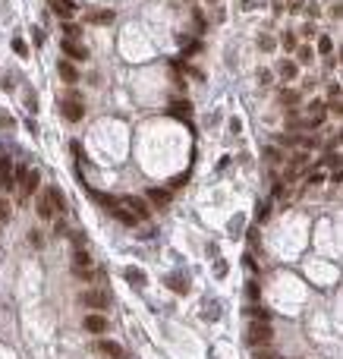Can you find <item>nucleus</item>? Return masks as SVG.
<instances>
[{"mask_svg":"<svg viewBox=\"0 0 343 359\" xmlns=\"http://www.w3.org/2000/svg\"><path fill=\"white\" fill-rule=\"evenodd\" d=\"M16 183H19V202H29L32 199V193L38 189V180H41V173L38 170H26V167H19L16 170Z\"/></svg>","mask_w":343,"mask_h":359,"instance_id":"nucleus-1","label":"nucleus"},{"mask_svg":"<svg viewBox=\"0 0 343 359\" xmlns=\"http://www.w3.org/2000/svg\"><path fill=\"white\" fill-rule=\"evenodd\" d=\"M271 337H274V331H271L268 321H252L249 331H246V343L252 346H262V343H271Z\"/></svg>","mask_w":343,"mask_h":359,"instance_id":"nucleus-2","label":"nucleus"},{"mask_svg":"<svg viewBox=\"0 0 343 359\" xmlns=\"http://www.w3.org/2000/svg\"><path fill=\"white\" fill-rule=\"evenodd\" d=\"M82 303L91 306V309H107L110 306V296L104 293V290H85V293H82Z\"/></svg>","mask_w":343,"mask_h":359,"instance_id":"nucleus-3","label":"nucleus"},{"mask_svg":"<svg viewBox=\"0 0 343 359\" xmlns=\"http://www.w3.org/2000/svg\"><path fill=\"white\" fill-rule=\"evenodd\" d=\"M120 205H123L126 211H133L136 218H148V205H145V199H139V196H126Z\"/></svg>","mask_w":343,"mask_h":359,"instance_id":"nucleus-4","label":"nucleus"},{"mask_svg":"<svg viewBox=\"0 0 343 359\" xmlns=\"http://www.w3.org/2000/svg\"><path fill=\"white\" fill-rule=\"evenodd\" d=\"M110 325H107V318H104V315H85V331L88 334H94V337H98V334H104V331H107Z\"/></svg>","mask_w":343,"mask_h":359,"instance_id":"nucleus-5","label":"nucleus"},{"mask_svg":"<svg viewBox=\"0 0 343 359\" xmlns=\"http://www.w3.org/2000/svg\"><path fill=\"white\" fill-rule=\"evenodd\" d=\"M60 47H63V54H66L69 60H85V57H88V51H85L79 41H73V38H63Z\"/></svg>","mask_w":343,"mask_h":359,"instance_id":"nucleus-6","label":"nucleus"},{"mask_svg":"<svg viewBox=\"0 0 343 359\" xmlns=\"http://www.w3.org/2000/svg\"><path fill=\"white\" fill-rule=\"evenodd\" d=\"M13 161L10 158H0V189H13Z\"/></svg>","mask_w":343,"mask_h":359,"instance_id":"nucleus-7","label":"nucleus"},{"mask_svg":"<svg viewBox=\"0 0 343 359\" xmlns=\"http://www.w3.org/2000/svg\"><path fill=\"white\" fill-rule=\"evenodd\" d=\"M60 114H63L66 120H73V123H76V120H82V114H85V111H82V104H79L76 98H66V101L60 104Z\"/></svg>","mask_w":343,"mask_h":359,"instance_id":"nucleus-8","label":"nucleus"},{"mask_svg":"<svg viewBox=\"0 0 343 359\" xmlns=\"http://www.w3.org/2000/svg\"><path fill=\"white\" fill-rule=\"evenodd\" d=\"M47 4H51V10H54V13L60 16V19H69V16L76 13V7L69 4V0H47Z\"/></svg>","mask_w":343,"mask_h":359,"instance_id":"nucleus-9","label":"nucleus"},{"mask_svg":"<svg viewBox=\"0 0 343 359\" xmlns=\"http://www.w3.org/2000/svg\"><path fill=\"white\" fill-rule=\"evenodd\" d=\"M88 22H91V26H110V22H113V10H91Z\"/></svg>","mask_w":343,"mask_h":359,"instance_id":"nucleus-10","label":"nucleus"},{"mask_svg":"<svg viewBox=\"0 0 343 359\" xmlns=\"http://www.w3.org/2000/svg\"><path fill=\"white\" fill-rule=\"evenodd\" d=\"M98 353H107V356H113V359H126L123 346L113 343V340H98Z\"/></svg>","mask_w":343,"mask_h":359,"instance_id":"nucleus-11","label":"nucleus"},{"mask_svg":"<svg viewBox=\"0 0 343 359\" xmlns=\"http://www.w3.org/2000/svg\"><path fill=\"white\" fill-rule=\"evenodd\" d=\"M107 211L113 214V218H117V221H123V224H136V221H139V218H136V214H133V211H126V208L120 205V202H113V205H110Z\"/></svg>","mask_w":343,"mask_h":359,"instance_id":"nucleus-12","label":"nucleus"},{"mask_svg":"<svg viewBox=\"0 0 343 359\" xmlns=\"http://www.w3.org/2000/svg\"><path fill=\"white\" fill-rule=\"evenodd\" d=\"M296 73H299V66L296 63H293V60H280V63H277V76L280 79H296Z\"/></svg>","mask_w":343,"mask_h":359,"instance_id":"nucleus-13","label":"nucleus"},{"mask_svg":"<svg viewBox=\"0 0 343 359\" xmlns=\"http://www.w3.org/2000/svg\"><path fill=\"white\" fill-rule=\"evenodd\" d=\"M44 193H47V199H51V208H54V214L66 208V199H63V193H60V189H57V186H51V189H44Z\"/></svg>","mask_w":343,"mask_h":359,"instance_id":"nucleus-14","label":"nucleus"},{"mask_svg":"<svg viewBox=\"0 0 343 359\" xmlns=\"http://www.w3.org/2000/svg\"><path fill=\"white\" fill-rule=\"evenodd\" d=\"M73 268H91V252L85 246H79L73 252Z\"/></svg>","mask_w":343,"mask_h":359,"instance_id":"nucleus-15","label":"nucleus"},{"mask_svg":"<svg viewBox=\"0 0 343 359\" xmlns=\"http://www.w3.org/2000/svg\"><path fill=\"white\" fill-rule=\"evenodd\" d=\"M60 76H63V82H79V73H76V66H73V60H60Z\"/></svg>","mask_w":343,"mask_h":359,"instance_id":"nucleus-16","label":"nucleus"},{"mask_svg":"<svg viewBox=\"0 0 343 359\" xmlns=\"http://www.w3.org/2000/svg\"><path fill=\"white\" fill-rule=\"evenodd\" d=\"M148 199L155 202L158 208H167L170 205V193H167V189H148Z\"/></svg>","mask_w":343,"mask_h":359,"instance_id":"nucleus-17","label":"nucleus"},{"mask_svg":"<svg viewBox=\"0 0 343 359\" xmlns=\"http://www.w3.org/2000/svg\"><path fill=\"white\" fill-rule=\"evenodd\" d=\"M123 274H126V281H129V284H136V287H145V271H142V268H126Z\"/></svg>","mask_w":343,"mask_h":359,"instance_id":"nucleus-18","label":"nucleus"},{"mask_svg":"<svg viewBox=\"0 0 343 359\" xmlns=\"http://www.w3.org/2000/svg\"><path fill=\"white\" fill-rule=\"evenodd\" d=\"M38 218H44V221L54 218V208H51V199H47V193L38 199Z\"/></svg>","mask_w":343,"mask_h":359,"instance_id":"nucleus-19","label":"nucleus"},{"mask_svg":"<svg viewBox=\"0 0 343 359\" xmlns=\"http://www.w3.org/2000/svg\"><path fill=\"white\" fill-rule=\"evenodd\" d=\"M167 287H170V290H176V293H186V290H189V287L183 284V278H176V274H173V278H167Z\"/></svg>","mask_w":343,"mask_h":359,"instance_id":"nucleus-20","label":"nucleus"},{"mask_svg":"<svg viewBox=\"0 0 343 359\" xmlns=\"http://www.w3.org/2000/svg\"><path fill=\"white\" fill-rule=\"evenodd\" d=\"M246 312H249L255 321H268V312H265V309H258V306H249V309H246Z\"/></svg>","mask_w":343,"mask_h":359,"instance_id":"nucleus-21","label":"nucleus"},{"mask_svg":"<svg viewBox=\"0 0 343 359\" xmlns=\"http://www.w3.org/2000/svg\"><path fill=\"white\" fill-rule=\"evenodd\" d=\"M63 35H66V38H79V26H73V22H63Z\"/></svg>","mask_w":343,"mask_h":359,"instance_id":"nucleus-22","label":"nucleus"},{"mask_svg":"<svg viewBox=\"0 0 343 359\" xmlns=\"http://www.w3.org/2000/svg\"><path fill=\"white\" fill-rule=\"evenodd\" d=\"M7 221H10V205L0 199V224H7Z\"/></svg>","mask_w":343,"mask_h":359,"instance_id":"nucleus-23","label":"nucleus"},{"mask_svg":"<svg viewBox=\"0 0 343 359\" xmlns=\"http://www.w3.org/2000/svg\"><path fill=\"white\" fill-rule=\"evenodd\" d=\"M318 51H321V54H330V51H334V44H330V38H321V41H318Z\"/></svg>","mask_w":343,"mask_h":359,"instance_id":"nucleus-24","label":"nucleus"},{"mask_svg":"<svg viewBox=\"0 0 343 359\" xmlns=\"http://www.w3.org/2000/svg\"><path fill=\"white\" fill-rule=\"evenodd\" d=\"M73 274H76L79 281H88L91 278V268H73Z\"/></svg>","mask_w":343,"mask_h":359,"instance_id":"nucleus-25","label":"nucleus"},{"mask_svg":"<svg viewBox=\"0 0 343 359\" xmlns=\"http://www.w3.org/2000/svg\"><path fill=\"white\" fill-rule=\"evenodd\" d=\"M170 111H173L176 117H186V101H176V104L170 107Z\"/></svg>","mask_w":343,"mask_h":359,"instance_id":"nucleus-26","label":"nucleus"},{"mask_svg":"<svg viewBox=\"0 0 343 359\" xmlns=\"http://www.w3.org/2000/svg\"><path fill=\"white\" fill-rule=\"evenodd\" d=\"M268 205H271V202H262V205H258V221H265V218H268V211H271Z\"/></svg>","mask_w":343,"mask_h":359,"instance_id":"nucleus-27","label":"nucleus"},{"mask_svg":"<svg viewBox=\"0 0 343 359\" xmlns=\"http://www.w3.org/2000/svg\"><path fill=\"white\" fill-rule=\"evenodd\" d=\"M13 47H16V54H19V57H26V41H19V38H13Z\"/></svg>","mask_w":343,"mask_h":359,"instance_id":"nucleus-28","label":"nucleus"},{"mask_svg":"<svg viewBox=\"0 0 343 359\" xmlns=\"http://www.w3.org/2000/svg\"><path fill=\"white\" fill-rule=\"evenodd\" d=\"M255 359H277V353H271V350H258Z\"/></svg>","mask_w":343,"mask_h":359,"instance_id":"nucleus-29","label":"nucleus"},{"mask_svg":"<svg viewBox=\"0 0 343 359\" xmlns=\"http://www.w3.org/2000/svg\"><path fill=\"white\" fill-rule=\"evenodd\" d=\"M258 44H262L265 51H271V47H274V38H268V35H262V41H258Z\"/></svg>","mask_w":343,"mask_h":359,"instance_id":"nucleus-30","label":"nucleus"},{"mask_svg":"<svg viewBox=\"0 0 343 359\" xmlns=\"http://www.w3.org/2000/svg\"><path fill=\"white\" fill-rule=\"evenodd\" d=\"M299 60H302V63H309V60H312V51H309V47H302V51H299Z\"/></svg>","mask_w":343,"mask_h":359,"instance_id":"nucleus-31","label":"nucleus"},{"mask_svg":"<svg viewBox=\"0 0 343 359\" xmlns=\"http://www.w3.org/2000/svg\"><path fill=\"white\" fill-rule=\"evenodd\" d=\"M265 154H268V158H271V161H280V151H277V148H268Z\"/></svg>","mask_w":343,"mask_h":359,"instance_id":"nucleus-32","label":"nucleus"},{"mask_svg":"<svg viewBox=\"0 0 343 359\" xmlns=\"http://www.w3.org/2000/svg\"><path fill=\"white\" fill-rule=\"evenodd\" d=\"M321 180H324V176L318 173V170H312V173H309V183H321Z\"/></svg>","mask_w":343,"mask_h":359,"instance_id":"nucleus-33","label":"nucleus"},{"mask_svg":"<svg viewBox=\"0 0 343 359\" xmlns=\"http://www.w3.org/2000/svg\"><path fill=\"white\" fill-rule=\"evenodd\" d=\"M290 10H293V13H299V10H302V0H290Z\"/></svg>","mask_w":343,"mask_h":359,"instance_id":"nucleus-34","label":"nucleus"},{"mask_svg":"<svg viewBox=\"0 0 343 359\" xmlns=\"http://www.w3.org/2000/svg\"><path fill=\"white\" fill-rule=\"evenodd\" d=\"M0 123H4V126H7V123H10V117H7V114H4V111H0Z\"/></svg>","mask_w":343,"mask_h":359,"instance_id":"nucleus-35","label":"nucleus"}]
</instances>
